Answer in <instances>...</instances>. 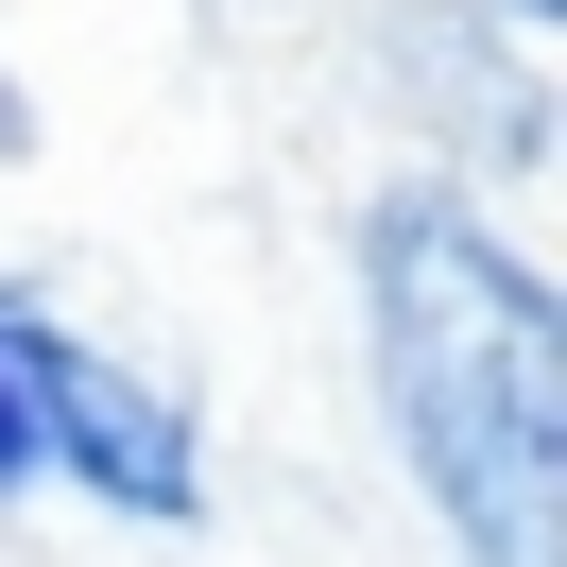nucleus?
Instances as JSON below:
<instances>
[{
  "label": "nucleus",
  "mask_w": 567,
  "mask_h": 567,
  "mask_svg": "<svg viewBox=\"0 0 567 567\" xmlns=\"http://www.w3.org/2000/svg\"><path fill=\"white\" fill-rule=\"evenodd\" d=\"M361 310H379V379H395V447L430 464L464 567H550L567 516V310L482 207L395 189L361 241Z\"/></svg>",
  "instance_id": "1"
},
{
  "label": "nucleus",
  "mask_w": 567,
  "mask_h": 567,
  "mask_svg": "<svg viewBox=\"0 0 567 567\" xmlns=\"http://www.w3.org/2000/svg\"><path fill=\"white\" fill-rule=\"evenodd\" d=\"M0 379H18V413H35V464H70L86 498H121V516H189V498H207L189 413H155L104 344H70V327L18 310V292H0Z\"/></svg>",
  "instance_id": "2"
},
{
  "label": "nucleus",
  "mask_w": 567,
  "mask_h": 567,
  "mask_svg": "<svg viewBox=\"0 0 567 567\" xmlns=\"http://www.w3.org/2000/svg\"><path fill=\"white\" fill-rule=\"evenodd\" d=\"M35 482V413H18V379H0V498Z\"/></svg>",
  "instance_id": "3"
},
{
  "label": "nucleus",
  "mask_w": 567,
  "mask_h": 567,
  "mask_svg": "<svg viewBox=\"0 0 567 567\" xmlns=\"http://www.w3.org/2000/svg\"><path fill=\"white\" fill-rule=\"evenodd\" d=\"M516 18H550V0H516Z\"/></svg>",
  "instance_id": "4"
}]
</instances>
